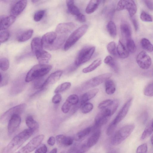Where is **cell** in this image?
<instances>
[{
    "label": "cell",
    "mask_w": 153,
    "mask_h": 153,
    "mask_svg": "<svg viewBox=\"0 0 153 153\" xmlns=\"http://www.w3.org/2000/svg\"><path fill=\"white\" fill-rule=\"evenodd\" d=\"M34 131L25 129L15 136L4 148L3 153H12L19 148L33 134Z\"/></svg>",
    "instance_id": "cell-1"
},
{
    "label": "cell",
    "mask_w": 153,
    "mask_h": 153,
    "mask_svg": "<svg viewBox=\"0 0 153 153\" xmlns=\"http://www.w3.org/2000/svg\"><path fill=\"white\" fill-rule=\"evenodd\" d=\"M52 66L47 64H39L33 66L27 73L25 80L29 82L36 79L42 77L51 70Z\"/></svg>",
    "instance_id": "cell-2"
},
{
    "label": "cell",
    "mask_w": 153,
    "mask_h": 153,
    "mask_svg": "<svg viewBox=\"0 0 153 153\" xmlns=\"http://www.w3.org/2000/svg\"><path fill=\"white\" fill-rule=\"evenodd\" d=\"M135 128L134 124L126 125L119 129L112 137L111 144L113 146L117 145L122 143L131 134Z\"/></svg>",
    "instance_id": "cell-3"
},
{
    "label": "cell",
    "mask_w": 153,
    "mask_h": 153,
    "mask_svg": "<svg viewBox=\"0 0 153 153\" xmlns=\"http://www.w3.org/2000/svg\"><path fill=\"white\" fill-rule=\"evenodd\" d=\"M88 28L87 25H83L77 29L70 35L64 46L65 51L69 50L86 33Z\"/></svg>",
    "instance_id": "cell-4"
},
{
    "label": "cell",
    "mask_w": 153,
    "mask_h": 153,
    "mask_svg": "<svg viewBox=\"0 0 153 153\" xmlns=\"http://www.w3.org/2000/svg\"><path fill=\"white\" fill-rule=\"evenodd\" d=\"M95 48L94 46H85L78 52L76 57L74 64L78 66L88 61L93 55Z\"/></svg>",
    "instance_id": "cell-5"
},
{
    "label": "cell",
    "mask_w": 153,
    "mask_h": 153,
    "mask_svg": "<svg viewBox=\"0 0 153 153\" xmlns=\"http://www.w3.org/2000/svg\"><path fill=\"white\" fill-rule=\"evenodd\" d=\"M56 32H47L42 36V40L43 48L50 51L57 50L58 38Z\"/></svg>",
    "instance_id": "cell-6"
},
{
    "label": "cell",
    "mask_w": 153,
    "mask_h": 153,
    "mask_svg": "<svg viewBox=\"0 0 153 153\" xmlns=\"http://www.w3.org/2000/svg\"><path fill=\"white\" fill-rule=\"evenodd\" d=\"M26 107L25 103L21 104L11 108L1 116L0 120L2 123H5L9 121L13 115H20L25 111Z\"/></svg>",
    "instance_id": "cell-7"
},
{
    "label": "cell",
    "mask_w": 153,
    "mask_h": 153,
    "mask_svg": "<svg viewBox=\"0 0 153 153\" xmlns=\"http://www.w3.org/2000/svg\"><path fill=\"white\" fill-rule=\"evenodd\" d=\"M45 137L43 134L38 135L31 140L27 144L16 153H30L37 147Z\"/></svg>",
    "instance_id": "cell-8"
},
{
    "label": "cell",
    "mask_w": 153,
    "mask_h": 153,
    "mask_svg": "<svg viewBox=\"0 0 153 153\" xmlns=\"http://www.w3.org/2000/svg\"><path fill=\"white\" fill-rule=\"evenodd\" d=\"M112 75L111 73H106L98 75L85 82L82 86L85 88L97 86L109 79Z\"/></svg>",
    "instance_id": "cell-9"
},
{
    "label": "cell",
    "mask_w": 153,
    "mask_h": 153,
    "mask_svg": "<svg viewBox=\"0 0 153 153\" xmlns=\"http://www.w3.org/2000/svg\"><path fill=\"white\" fill-rule=\"evenodd\" d=\"M112 115L110 111L108 108L102 110L95 119V124L93 128H97L106 124Z\"/></svg>",
    "instance_id": "cell-10"
},
{
    "label": "cell",
    "mask_w": 153,
    "mask_h": 153,
    "mask_svg": "<svg viewBox=\"0 0 153 153\" xmlns=\"http://www.w3.org/2000/svg\"><path fill=\"white\" fill-rule=\"evenodd\" d=\"M136 61L138 66L143 69H147L151 66L152 61L149 56L145 51L140 52L136 58Z\"/></svg>",
    "instance_id": "cell-11"
},
{
    "label": "cell",
    "mask_w": 153,
    "mask_h": 153,
    "mask_svg": "<svg viewBox=\"0 0 153 153\" xmlns=\"http://www.w3.org/2000/svg\"><path fill=\"white\" fill-rule=\"evenodd\" d=\"M132 100V98H131L126 102L115 118L111 122L112 123L117 126L125 117L130 107Z\"/></svg>",
    "instance_id": "cell-12"
},
{
    "label": "cell",
    "mask_w": 153,
    "mask_h": 153,
    "mask_svg": "<svg viewBox=\"0 0 153 153\" xmlns=\"http://www.w3.org/2000/svg\"><path fill=\"white\" fill-rule=\"evenodd\" d=\"M63 73L62 71L57 70L51 74L44 81L40 89H43L48 85L53 84L60 78Z\"/></svg>",
    "instance_id": "cell-13"
},
{
    "label": "cell",
    "mask_w": 153,
    "mask_h": 153,
    "mask_svg": "<svg viewBox=\"0 0 153 153\" xmlns=\"http://www.w3.org/2000/svg\"><path fill=\"white\" fill-rule=\"evenodd\" d=\"M21 122V118L19 115L13 116L8 121L7 129L9 134L13 133L19 127Z\"/></svg>",
    "instance_id": "cell-14"
},
{
    "label": "cell",
    "mask_w": 153,
    "mask_h": 153,
    "mask_svg": "<svg viewBox=\"0 0 153 153\" xmlns=\"http://www.w3.org/2000/svg\"><path fill=\"white\" fill-rule=\"evenodd\" d=\"M75 27L74 24L72 22L61 23L56 26V31L59 34H66L72 30Z\"/></svg>",
    "instance_id": "cell-15"
},
{
    "label": "cell",
    "mask_w": 153,
    "mask_h": 153,
    "mask_svg": "<svg viewBox=\"0 0 153 153\" xmlns=\"http://www.w3.org/2000/svg\"><path fill=\"white\" fill-rule=\"evenodd\" d=\"M16 19V16L11 15L7 16H1L0 31L5 30L8 28L15 22Z\"/></svg>",
    "instance_id": "cell-16"
},
{
    "label": "cell",
    "mask_w": 153,
    "mask_h": 153,
    "mask_svg": "<svg viewBox=\"0 0 153 153\" xmlns=\"http://www.w3.org/2000/svg\"><path fill=\"white\" fill-rule=\"evenodd\" d=\"M27 3V0H20L12 7L10 13L11 15L16 16L20 14L25 8Z\"/></svg>",
    "instance_id": "cell-17"
},
{
    "label": "cell",
    "mask_w": 153,
    "mask_h": 153,
    "mask_svg": "<svg viewBox=\"0 0 153 153\" xmlns=\"http://www.w3.org/2000/svg\"><path fill=\"white\" fill-rule=\"evenodd\" d=\"M123 10H126L129 13L130 17H133L136 13L137 7L134 1L132 0H123Z\"/></svg>",
    "instance_id": "cell-18"
},
{
    "label": "cell",
    "mask_w": 153,
    "mask_h": 153,
    "mask_svg": "<svg viewBox=\"0 0 153 153\" xmlns=\"http://www.w3.org/2000/svg\"><path fill=\"white\" fill-rule=\"evenodd\" d=\"M35 54L40 64H47L51 57V54L43 50L39 51Z\"/></svg>",
    "instance_id": "cell-19"
},
{
    "label": "cell",
    "mask_w": 153,
    "mask_h": 153,
    "mask_svg": "<svg viewBox=\"0 0 153 153\" xmlns=\"http://www.w3.org/2000/svg\"><path fill=\"white\" fill-rule=\"evenodd\" d=\"M56 140L58 145L64 146H71L73 142V139L72 137L66 136L63 134L57 135L56 137Z\"/></svg>",
    "instance_id": "cell-20"
},
{
    "label": "cell",
    "mask_w": 153,
    "mask_h": 153,
    "mask_svg": "<svg viewBox=\"0 0 153 153\" xmlns=\"http://www.w3.org/2000/svg\"><path fill=\"white\" fill-rule=\"evenodd\" d=\"M121 35L126 40L131 39V27L126 22L123 21L120 25Z\"/></svg>",
    "instance_id": "cell-21"
},
{
    "label": "cell",
    "mask_w": 153,
    "mask_h": 153,
    "mask_svg": "<svg viewBox=\"0 0 153 153\" xmlns=\"http://www.w3.org/2000/svg\"><path fill=\"white\" fill-rule=\"evenodd\" d=\"M31 47L32 52L34 54L43 50L42 39L38 37L34 38L31 42Z\"/></svg>",
    "instance_id": "cell-22"
},
{
    "label": "cell",
    "mask_w": 153,
    "mask_h": 153,
    "mask_svg": "<svg viewBox=\"0 0 153 153\" xmlns=\"http://www.w3.org/2000/svg\"><path fill=\"white\" fill-rule=\"evenodd\" d=\"M99 91V89L95 88L90 90L83 94L81 100V105H82L86 102L94 98Z\"/></svg>",
    "instance_id": "cell-23"
},
{
    "label": "cell",
    "mask_w": 153,
    "mask_h": 153,
    "mask_svg": "<svg viewBox=\"0 0 153 153\" xmlns=\"http://www.w3.org/2000/svg\"><path fill=\"white\" fill-rule=\"evenodd\" d=\"M101 134V131L97 130L89 137L86 143L89 149L95 145L98 142Z\"/></svg>",
    "instance_id": "cell-24"
},
{
    "label": "cell",
    "mask_w": 153,
    "mask_h": 153,
    "mask_svg": "<svg viewBox=\"0 0 153 153\" xmlns=\"http://www.w3.org/2000/svg\"><path fill=\"white\" fill-rule=\"evenodd\" d=\"M117 53L120 58L124 59L129 56V52L123 43L119 40L116 48Z\"/></svg>",
    "instance_id": "cell-25"
},
{
    "label": "cell",
    "mask_w": 153,
    "mask_h": 153,
    "mask_svg": "<svg viewBox=\"0 0 153 153\" xmlns=\"http://www.w3.org/2000/svg\"><path fill=\"white\" fill-rule=\"evenodd\" d=\"M100 1V0H90L86 7V13L88 14L94 13L98 8Z\"/></svg>",
    "instance_id": "cell-26"
},
{
    "label": "cell",
    "mask_w": 153,
    "mask_h": 153,
    "mask_svg": "<svg viewBox=\"0 0 153 153\" xmlns=\"http://www.w3.org/2000/svg\"><path fill=\"white\" fill-rule=\"evenodd\" d=\"M66 3L68 11L71 14L77 16L81 13L79 9L74 4V0H66Z\"/></svg>",
    "instance_id": "cell-27"
},
{
    "label": "cell",
    "mask_w": 153,
    "mask_h": 153,
    "mask_svg": "<svg viewBox=\"0 0 153 153\" xmlns=\"http://www.w3.org/2000/svg\"><path fill=\"white\" fill-rule=\"evenodd\" d=\"M102 62V60L100 59H97L94 60L88 66L83 68L82 70V72L84 73L90 72L100 66Z\"/></svg>",
    "instance_id": "cell-28"
},
{
    "label": "cell",
    "mask_w": 153,
    "mask_h": 153,
    "mask_svg": "<svg viewBox=\"0 0 153 153\" xmlns=\"http://www.w3.org/2000/svg\"><path fill=\"white\" fill-rule=\"evenodd\" d=\"M105 91L107 94L111 95L116 91V87L114 82L111 79H108L105 81Z\"/></svg>",
    "instance_id": "cell-29"
},
{
    "label": "cell",
    "mask_w": 153,
    "mask_h": 153,
    "mask_svg": "<svg viewBox=\"0 0 153 153\" xmlns=\"http://www.w3.org/2000/svg\"><path fill=\"white\" fill-rule=\"evenodd\" d=\"M25 123L29 129L34 131L39 128L38 123L31 116H29L26 118Z\"/></svg>",
    "instance_id": "cell-30"
},
{
    "label": "cell",
    "mask_w": 153,
    "mask_h": 153,
    "mask_svg": "<svg viewBox=\"0 0 153 153\" xmlns=\"http://www.w3.org/2000/svg\"><path fill=\"white\" fill-rule=\"evenodd\" d=\"M104 62L110 66L115 72H118V68L117 64L111 56H106L104 60Z\"/></svg>",
    "instance_id": "cell-31"
},
{
    "label": "cell",
    "mask_w": 153,
    "mask_h": 153,
    "mask_svg": "<svg viewBox=\"0 0 153 153\" xmlns=\"http://www.w3.org/2000/svg\"><path fill=\"white\" fill-rule=\"evenodd\" d=\"M106 27L110 36L113 38L115 37L117 35V30L114 23L112 21H110L107 24Z\"/></svg>",
    "instance_id": "cell-32"
},
{
    "label": "cell",
    "mask_w": 153,
    "mask_h": 153,
    "mask_svg": "<svg viewBox=\"0 0 153 153\" xmlns=\"http://www.w3.org/2000/svg\"><path fill=\"white\" fill-rule=\"evenodd\" d=\"M140 43L144 50L149 52L153 51V45L148 39L146 38L142 39Z\"/></svg>",
    "instance_id": "cell-33"
},
{
    "label": "cell",
    "mask_w": 153,
    "mask_h": 153,
    "mask_svg": "<svg viewBox=\"0 0 153 153\" xmlns=\"http://www.w3.org/2000/svg\"><path fill=\"white\" fill-rule=\"evenodd\" d=\"M92 129L93 127H89L80 131L76 135V140H79L84 138L89 134Z\"/></svg>",
    "instance_id": "cell-34"
},
{
    "label": "cell",
    "mask_w": 153,
    "mask_h": 153,
    "mask_svg": "<svg viewBox=\"0 0 153 153\" xmlns=\"http://www.w3.org/2000/svg\"><path fill=\"white\" fill-rule=\"evenodd\" d=\"M33 33L32 29L28 30L22 34L18 39V41L20 42H25L29 39L32 36Z\"/></svg>",
    "instance_id": "cell-35"
},
{
    "label": "cell",
    "mask_w": 153,
    "mask_h": 153,
    "mask_svg": "<svg viewBox=\"0 0 153 153\" xmlns=\"http://www.w3.org/2000/svg\"><path fill=\"white\" fill-rule=\"evenodd\" d=\"M153 132V126L150 123L146 128L141 137L142 140L147 138Z\"/></svg>",
    "instance_id": "cell-36"
},
{
    "label": "cell",
    "mask_w": 153,
    "mask_h": 153,
    "mask_svg": "<svg viewBox=\"0 0 153 153\" xmlns=\"http://www.w3.org/2000/svg\"><path fill=\"white\" fill-rule=\"evenodd\" d=\"M71 86V83L65 82L59 85L55 89L54 93L58 94L64 92L69 89Z\"/></svg>",
    "instance_id": "cell-37"
},
{
    "label": "cell",
    "mask_w": 153,
    "mask_h": 153,
    "mask_svg": "<svg viewBox=\"0 0 153 153\" xmlns=\"http://www.w3.org/2000/svg\"><path fill=\"white\" fill-rule=\"evenodd\" d=\"M126 46L128 52L134 53L136 50V47L134 41L131 39L126 41Z\"/></svg>",
    "instance_id": "cell-38"
},
{
    "label": "cell",
    "mask_w": 153,
    "mask_h": 153,
    "mask_svg": "<svg viewBox=\"0 0 153 153\" xmlns=\"http://www.w3.org/2000/svg\"><path fill=\"white\" fill-rule=\"evenodd\" d=\"M65 101L71 106L78 103L79 101V98L77 95L73 94L70 95Z\"/></svg>",
    "instance_id": "cell-39"
},
{
    "label": "cell",
    "mask_w": 153,
    "mask_h": 153,
    "mask_svg": "<svg viewBox=\"0 0 153 153\" xmlns=\"http://www.w3.org/2000/svg\"><path fill=\"white\" fill-rule=\"evenodd\" d=\"M9 67V62L6 58H2L0 59V67L1 69L3 71L7 70Z\"/></svg>",
    "instance_id": "cell-40"
},
{
    "label": "cell",
    "mask_w": 153,
    "mask_h": 153,
    "mask_svg": "<svg viewBox=\"0 0 153 153\" xmlns=\"http://www.w3.org/2000/svg\"><path fill=\"white\" fill-rule=\"evenodd\" d=\"M143 92L144 94L146 96H153V82L146 86L144 89Z\"/></svg>",
    "instance_id": "cell-41"
},
{
    "label": "cell",
    "mask_w": 153,
    "mask_h": 153,
    "mask_svg": "<svg viewBox=\"0 0 153 153\" xmlns=\"http://www.w3.org/2000/svg\"><path fill=\"white\" fill-rule=\"evenodd\" d=\"M107 49L108 52L111 55L115 56L116 55V49L115 43L114 42L109 43L107 46Z\"/></svg>",
    "instance_id": "cell-42"
},
{
    "label": "cell",
    "mask_w": 153,
    "mask_h": 153,
    "mask_svg": "<svg viewBox=\"0 0 153 153\" xmlns=\"http://www.w3.org/2000/svg\"><path fill=\"white\" fill-rule=\"evenodd\" d=\"M140 17L141 19L143 21L150 22H152L153 21L152 16L144 11H142L141 13Z\"/></svg>",
    "instance_id": "cell-43"
},
{
    "label": "cell",
    "mask_w": 153,
    "mask_h": 153,
    "mask_svg": "<svg viewBox=\"0 0 153 153\" xmlns=\"http://www.w3.org/2000/svg\"><path fill=\"white\" fill-rule=\"evenodd\" d=\"M82 106L81 111L84 114L89 113L92 110L93 108V104L90 102L86 103Z\"/></svg>",
    "instance_id": "cell-44"
},
{
    "label": "cell",
    "mask_w": 153,
    "mask_h": 153,
    "mask_svg": "<svg viewBox=\"0 0 153 153\" xmlns=\"http://www.w3.org/2000/svg\"><path fill=\"white\" fill-rule=\"evenodd\" d=\"M10 33L8 31L6 30L0 31V43H3L7 41L8 39Z\"/></svg>",
    "instance_id": "cell-45"
},
{
    "label": "cell",
    "mask_w": 153,
    "mask_h": 153,
    "mask_svg": "<svg viewBox=\"0 0 153 153\" xmlns=\"http://www.w3.org/2000/svg\"><path fill=\"white\" fill-rule=\"evenodd\" d=\"M113 100L108 99L103 100L99 104L98 107L100 109H103L111 105L113 103Z\"/></svg>",
    "instance_id": "cell-46"
},
{
    "label": "cell",
    "mask_w": 153,
    "mask_h": 153,
    "mask_svg": "<svg viewBox=\"0 0 153 153\" xmlns=\"http://www.w3.org/2000/svg\"><path fill=\"white\" fill-rule=\"evenodd\" d=\"M45 13L44 10H40L36 12L33 16V19L36 22H39L43 17Z\"/></svg>",
    "instance_id": "cell-47"
},
{
    "label": "cell",
    "mask_w": 153,
    "mask_h": 153,
    "mask_svg": "<svg viewBox=\"0 0 153 153\" xmlns=\"http://www.w3.org/2000/svg\"><path fill=\"white\" fill-rule=\"evenodd\" d=\"M148 150L146 143H143L139 146L136 150V153H146Z\"/></svg>",
    "instance_id": "cell-48"
},
{
    "label": "cell",
    "mask_w": 153,
    "mask_h": 153,
    "mask_svg": "<svg viewBox=\"0 0 153 153\" xmlns=\"http://www.w3.org/2000/svg\"><path fill=\"white\" fill-rule=\"evenodd\" d=\"M0 85L1 87L7 84L8 78L7 75L2 74L1 73H0Z\"/></svg>",
    "instance_id": "cell-49"
},
{
    "label": "cell",
    "mask_w": 153,
    "mask_h": 153,
    "mask_svg": "<svg viewBox=\"0 0 153 153\" xmlns=\"http://www.w3.org/2000/svg\"><path fill=\"white\" fill-rule=\"evenodd\" d=\"M89 149L86 143H85L82 145L78 148H76L74 153H83L88 150Z\"/></svg>",
    "instance_id": "cell-50"
},
{
    "label": "cell",
    "mask_w": 153,
    "mask_h": 153,
    "mask_svg": "<svg viewBox=\"0 0 153 153\" xmlns=\"http://www.w3.org/2000/svg\"><path fill=\"white\" fill-rule=\"evenodd\" d=\"M117 126L111 123L108 125L106 131V134L108 136L111 135L114 132Z\"/></svg>",
    "instance_id": "cell-51"
},
{
    "label": "cell",
    "mask_w": 153,
    "mask_h": 153,
    "mask_svg": "<svg viewBox=\"0 0 153 153\" xmlns=\"http://www.w3.org/2000/svg\"><path fill=\"white\" fill-rule=\"evenodd\" d=\"M62 97L61 95L59 94H56L55 95L52 99V102L55 104H56L59 103L62 100Z\"/></svg>",
    "instance_id": "cell-52"
},
{
    "label": "cell",
    "mask_w": 153,
    "mask_h": 153,
    "mask_svg": "<svg viewBox=\"0 0 153 153\" xmlns=\"http://www.w3.org/2000/svg\"><path fill=\"white\" fill-rule=\"evenodd\" d=\"M71 107V106L65 101L62 106L61 108L62 111L63 113L66 114L70 110Z\"/></svg>",
    "instance_id": "cell-53"
},
{
    "label": "cell",
    "mask_w": 153,
    "mask_h": 153,
    "mask_svg": "<svg viewBox=\"0 0 153 153\" xmlns=\"http://www.w3.org/2000/svg\"><path fill=\"white\" fill-rule=\"evenodd\" d=\"M47 151V146L45 145H43L37 149L35 153H46Z\"/></svg>",
    "instance_id": "cell-54"
},
{
    "label": "cell",
    "mask_w": 153,
    "mask_h": 153,
    "mask_svg": "<svg viewBox=\"0 0 153 153\" xmlns=\"http://www.w3.org/2000/svg\"><path fill=\"white\" fill-rule=\"evenodd\" d=\"M143 1L148 9L153 11V1L152 0H144Z\"/></svg>",
    "instance_id": "cell-55"
},
{
    "label": "cell",
    "mask_w": 153,
    "mask_h": 153,
    "mask_svg": "<svg viewBox=\"0 0 153 153\" xmlns=\"http://www.w3.org/2000/svg\"><path fill=\"white\" fill-rule=\"evenodd\" d=\"M130 19L133 25L135 30L137 31L138 29V24L137 19L133 16L130 18Z\"/></svg>",
    "instance_id": "cell-56"
},
{
    "label": "cell",
    "mask_w": 153,
    "mask_h": 153,
    "mask_svg": "<svg viewBox=\"0 0 153 153\" xmlns=\"http://www.w3.org/2000/svg\"><path fill=\"white\" fill-rule=\"evenodd\" d=\"M76 19L78 21L81 23L84 22L86 20L85 16L81 13L76 16Z\"/></svg>",
    "instance_id": "cell-57"
},
{
    "label": "cell",
    "mask_w": 153,
    "mask_h": 153,
    "mask_svg": "<svg viewBox=\"0 0 153 153\" xmlns=\"http://www.w3.org/2000/svg\"><path fill=\"white\" fill-rule=\"evenodd\" d=\"M148 114L147 111L144 112L141 115L140 119L142 122L144 123L147 121L148 118Z\"/></svg>",
    "instance_id": "cell-58"
},
{
    "label": "cell",
    "mask_w": 153,
    "mask_h": 153,
    "mask_svg": "<svg viewBox=\"0 0 153 153\" xmlns=\"http://www.w3.org/2000/svg\"><path fill=\"white\" fill-rule=\"evenodd\" d=\"M56 139L53 136L50 137L47 140L48 143L50 146H53L55 143Z\"/></svg>",
    "instance_id": "cell-59"
},
{
    "label": "cell",
    "mask_w": 153,
    "mask_h": 153,
    "mask_svg": "<svg viewBox=\"0 0 153 153\" xmlns=\"http://www.w3.org/2000/svg\"><path fill=\"white\" fill-rule=\"evenodd\" d=\"M144 76L148 77L153 76V68L143 74Z\"/></svg>",
    "instance_id": "cell-60"
},
{
    "label": "cell",
    "mask_w": 153,
    "mask_h": 153,
    "mask_svg": "<svg viewBox=\"0 0 153 153\" xmlns=\"http://www.w3.org/2000/svg\"><path fill=\"white\" fill-rule=\"evenodd\" d=\"M76 148L75 146H73L66 153H74Z\"/></svg>",
    "instance_id": "cell-61"
},
{
    "label": "cell",
    "mask_w": 153,
    "mask_h": 153,
    "mask_svg": "<svg viewBox=\"0 0 153 153\" xmlns=\"http://www.w3.org/2000/svg\"><path fill=\"white\" fill-rule=\"evenodd\" d=\"M57 149L56 148L53 149L49 153H57Z\"/></svg>",
    "instance_id": "cell-62"
},
{
    "label": "cell",
    "mask_w": 153,
    "mask_h": 153,
    "mask_svg": "<svg viewBox=\"0 0 153 153\" xmlns=\"http://www.w3.org/2000/svg\"><path fill=\"white\" fill-rule=\"evenodd\" d=\"M151 141L152 144L153 145V134L152 135L151 138Z\"/></svg>",
    "instance_id": "cell-63"
},
{
    "label": "cell",
    "mask_w": 153,
    "mask_h": 153,
    "mask_svg": "<svg viewBox=\"0 0 153 153\" xmlns=\"http://www.w3.org/2000/svg\"></svg>",
    "instance_id": "cell-64"
}]
</instances>
